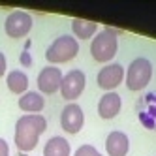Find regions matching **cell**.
<instances>
[{"label": "cell", "instance_id": "6da1fadb", "mask_svg": "<svg viewBox=\"0 0 156 156\" xmlns=\"http://www.w3.org/2000/svg\"><path fill=\"white\" fill-rule=\"evenodd\" d=\"M47 128V120L41 115H23L15 122V147L19 152H30L36 149L40 136Z\"/></svg>", "mask_w": 156, "mask_h": 156}, {"label": "cell", "instance_id": "7a4b0ae2", "mask_svg": "<svg viewBox=\"0 0 156 156\" xmlns=\"http://www.w3.org/2000/svg\"><path fill=\"white\" fill-rule=\"evenodd\" d=\"M119 49V40H117V30L105 27L98 32L90 41V55L96 62H109L111 58H115Z\"/></svg>", "mask_w": 156, "mask_h": 156}, {"label": "cell", "instance_id": "3957f363", "mask_svg": "<svg viewBox=\"0 0 156 156\" xmlns=\"http://www.w3.org/2000/svg\"><path fill=\"white\" fill-rule=\"evenodd\" d=\"M152 79V62L145 57L133 58L126 70V87L130 90H143Z\"/></svg>", "mask_w": 156, "mask_h": 156}, {"label": "cell", "instance_id": "277c9868", "mask_svg": "<svg viewBox=\"0 0 156 156\" xmlns=\"http://www.w3.org/2000/svg\"><path fill=\"white\" fill-rule=\"evenodd\" d=\"M79 53V43L73 36H58L45 51V58L51 64H62V62H70L77 57Z\"/></svg>", "mask_w": 156, "mask_h": 156}, {"label": "cell", "instance_id": "5b68a950", "mask_svg": "<svg viewBox=\"0 0 156 156\" xmlns=\"http://www.w3.org/2000/svg\"><path fill=\"white\" fill-rule=\"evenodd\" d=\"M32 28V15L27 12H21V9H15L6 17L4 23V30L9 38H25Z\"/></svg>", "mask_w": 156, "mask_h": 156}, {"label": "cell", "instance_id": "8992f818", "mask_svg": "<svg viewBox=\"0 0 156 156\" xmlns=\"http://www.w3.org/2000/svg\"><path fill=\"white\" fill-rule=\"evenodd\" d=\"M87 85V77L81 70H70L68 73H64L62 77V85H60V94L64 100H77Z\"/></svg>", "mask_w": 156, "mask_h": 156}, {"label": "cell", "instance_id": "52a82bcc", "mask_svg": "<svg viewBox=\"0 0 156 156\" xmlns=\"http://www.w3.org/2000/svg\"><path fill=\"white\" fill-rule=\"evenodd\" d=\"M60 126L66 133H79L85 126V113L79 104H66L60 111Z\"/></svg>", "mask_w": 156, "mask_h": 156}, {"label": "cell", "instance_id": "ba28073f", "mask_svg": "<svg viewBox=\"0 0 156 156\" xmlns=\"http://www.w3.org/2000/svg\"><path fill=\"white\" fill-rule=\"evenodd\" d=\"M98 87L104 88L105 92H113V88H117L122 81H124V68L120 64H107L98 72Z\"/></svg>", "mask_w": 156, "mask_h": 156}, {"label": "cell", "instance_id": "9c48e42d", "mask_svg": "<svg viewBox=\"0 0 156 156\" xmlns=\"http://www.w3.org/2000/svg\"><path fill=\"white\" fill-rule=\"evenodd\" d=\"M64 73L57 68V66H45L38 73V88L43 94H55L60 90Z\"/></svg>", "mask_w": 156, "mask_h": 156}, {"label": "cell", "instance_id": "30bf717a", "mask_svg": "<svg viewBox=\"0 0 156 156\" xmlns=\"http://www.w3.org/2000/svg\"><path fill=\"white\" fill-rule=\"evenodd\" d=\"M120 107H122V98L119 92H105L98 102V115L102 117L104 120H111L115 119L120 113Z\"/></svg>", "mask_w": 156, "mask_h": 156}, {"label": "cell", "instance_id": "8fae6325", "mask_svg": "<svg viewBox=\"0 0 156 156\" xmlns=\"http://www.w3.org/2000/svg\"><path fill=\"white\" fill-rule=\"evenodd\" d=\"M130 151V139L124 132H111L105 137V152L107 156H126Z\"/></svg>", "mask_w": 156, "mask_h": 156}, {"label": "cell", "instance_id": "7c38bea8", "mask_svg": "<svg viewBox=\"0 0 156 156\" xmlns=\"http://www.w3.org/2000/svg\"><path fill=\"white\" fill-rule=\"evenodd\" d=\"M19 107L21 111H25L27 115H40V111L45 107V102H43V96L40 92H25L19 98Z\"/></svg>", "mask_w": 156, "mask_h": 156}, {"label": "cell", "instance_id": "4fadbf2b", "mask_svg": "<svg viewBox=\"0 0 156 156\" xmlns=\"http://www.w3.org/2000/svg\"><path fill=\"white\" fill-rule=\"evenodd\" d=\"M72 30L75 34V40H90L98 34V25L94 21H87V19H79L75 17L72 21Z\"/></svg>", "mask_w": 156, "mask_h": 156}, {"label": "cell", "instance_id": "5bb4252c", "mask_svg": "<svg viewBox=\"0 0 156 156\" xmlns=\"http://www.w3.org/2000/svg\"><path fill=\"white\" fill-rule=\"evenodd\" d=\"M70 154H72V147L62 136L51 137L43 147V156H70Z\"/></svg>", "mask_w": 156, "mask_h": 156}, {"label": "cell", "instance_id": "9a60e30c", "mask_svg": "<svg viewBox=\"0 0 156 156\" xmlns=\"http://www.w3.org/2000/svg\"><path fill=\"white\" fill-rule=\"evenodd\" d=\"M6 85L13 94H25L28 92V75L23 70H13L8 73Z\"/></svg>", "mask_w": 156, "mask_h": 156}, {"label": "cell", "instance_id": "2e32d148", "mask_svg": "<svg viewBox=\"0 0 156 156\" xmlns=\"http://www.w3.org/2000/svg\"><path fill=\"white\" fill-rule=\"evenodd\" d=\"M73 156H104V154L100 151H96V147H92V145H81L73 152Z\"/></svg>", "mask_w": 156, "mask_h": 156}, {"label": "cell", "instance_id": "e0dca14e", "mask_svg": "<svg viewBox=\"0 0 156 156\" xmlns=\"http://www.w3.org/2000/svg\"><path fill=\"white\" fill-rule=\"evenodd\" d=\"M6 66H8V60H6V55L0 51V77L6 73Z\"/></svg>", "mask_w": 156, "mask_h": 156}, {"label": "cell", "instance_id": "ac0fdd59", "mask_svg": "<svg viewBox=\"0 0 156 156\" xmlns=\"http://www.w3.org/2000/svg\"><path fill=\"white\" fill-rule=\"evenodd\" d=\"M0 156H9V147H8L6 139L2 137H0Z\"/></svg>", "mask_w": 156, "mask_h": 156}]
</instances>
